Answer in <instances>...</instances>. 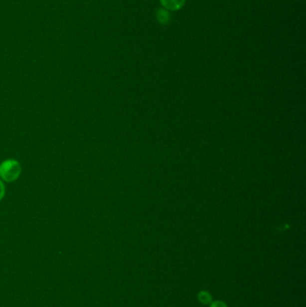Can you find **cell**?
<instances>
[{"label": "cell", "mask_w": 306, "mask_h": 307, "mask_svg": "<svg viewBox=\"0 0 306 307\" xmlns=\"http://www.w3.org/2000/svg\"><path fill=\"white\" fill-rule=\"evenodd\" d=\"M4 195V186L3 183L0 181V201L3 199Z\"/></svg>", "instance_id": "6"}, {"label": "cell", "mask_w": 306, "mask_h": 307, "mask_svg": "<svg viewBox=\"0 0 306 307\" xmlns=\"http://www.w3.org/2000/svg\"><path fill=\"white\" fill-rule=\"evenodd\" d=\"M209 307H228V306L223 301L217 300V301H212V303L209 305Z\"/></svg>", "instance_id": "5"}, {"label": "cell", "mask_w": 306, "mask_h": 307, "mask_svg": "<svg viewBox=\"0 0 306 307\" xmlns=\"http://www.w3.org/2000/svg\"><path fill=\"white\" fill-rule=\"evenodd\" d=\"M21 174V165L17 161L5 160L0 165V176L5 182H13Z\"/></svg>", "instance_id": "1"}, {"label": "cell", "mask_w": 306, "mask_h": 307, "mask_svg": "<svg viewBox=\"0 0 306 307\" xmlns=\"http://www.w3.org/2000/svg\"><path fill=\"white\" fill-rule=\"evenodd\" d=\"M198 299H199L200 303L202 304V305H205V306L210 305V304L212 303V301H213L212 296L207 290H201L200 292H199Z\"/></svg>", "instance_id": "4"}, {"label": "cell", "mask_w": 306, "mask_h": 307, "mask_svg": "<svg viewBox=\"0 0 306 307\" xmlns=\"http://www.w3.org/2000/svg\"><path fill=\"white\" fill-rule=\"evenodd\" d=\"M156 18L161 24L165 25V24H168L169 22H170L171 15L166 9L161 8L158 10V12L156 13Z\"/></svg>", "instance_id": "3"}, {"label": "cell", "mask_w": 306, "mask_h": 307, "mask_svg": "<svg viewBox=\"0 0 306 307\" xmlns=\"http://www.w3.org/2000/svg\"><path fill=\"white\" fill-rule=\"evenodd\" d=\"M186 0H160V3L167 11H178L185 4Z\"/></svg>", "instance_id": "2"}]
</instances>
